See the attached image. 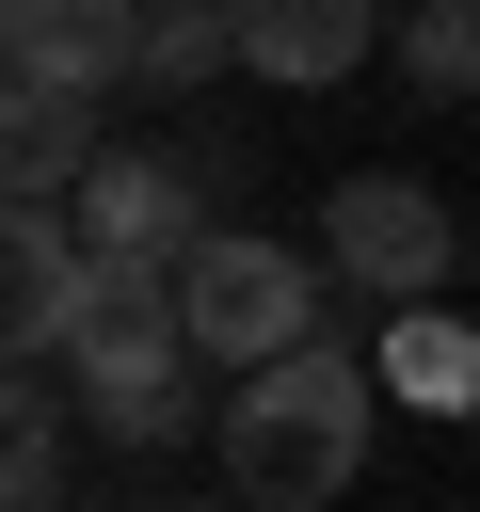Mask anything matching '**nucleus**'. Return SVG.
<instances>
[{
  "label": "nucleus",
  "mask_w": 480,
  "mask_h": 512,
  "mask_svg": "<svg viewBox=\"0 0 480 512\" xmlns=\"http://www.w3.org/2000/svg\"><path fill=\"white\" fill-rule=\"evenodd\" d=\"M0 80H16V96H80V112H112V80H128V16H112V0H0Z\"/></svg>",
  "instance_id": "obj_6"
},
{
  "label": "nucleus",
  "mask_w": 480,
  "mask_h": 512,
  "mask_svg": "<svg viewBox=\"0 0 480 512\" xmlns=\"http://www.w3.org/2000/svg\"><path fill=\"white\" fill-rule=\"evenodd\" d=\"M368 48H384V16H368V0H240V16H224V64H256V80H288V96L352 80Z\"/></svg>",
  "instance_id": "obj_7"
},
{
  "label": "nucleus",
  "mask_w": 480,
  "mask_h": 512,
  "mask_svg": "<svg viewBox=\"0 0 480 512\" xmlns=\"http://www.w3.org/2000/svg\"><path fill=\"white\" fill-rule=\"evenodd\" d=\"M208 64H224V16H128V80L144 96H192Z\"/></svg>",
  "instance_id": "obj_12"
},
{
  "label": "nucleus",
  "mask_w": 480,
  "mask_h": 512,
  "mask_svg": "<svg viewBox=\"0 0 480 512\" xmlns=\"http://www.w3.org/2000/svg\"><path fill=\"white\" fill-rule=\"evenodd\" d=\"M96 144H112V112H80V96H16V80H0V208H64V192L96 176Z\"/></svg>",
  "instance_id": "obj_10"
},
{
  "label": "nucleus",
  "mask_w": 480,
  "mask_h": 512,
  "mask_svg": "<svg viewBox=\"0 0 480 512\" xmlns=\"http://www.w3.org/2000/svg\"><path fill=\"white\" fill-rule=\"evenodd\" d=\"M352 368H368V400H400V416H464V400H480V336H464V304H400L384 352H352Z\"/></svg>",
  "instance_id": "obj_9"
},
{
  "label": "nucleus",
  "mask_w": 480,
  "mask_h": 512,
  "mask_svg": "<svg viewBox=\"0 0 480 512\" xmlns=\"http://www.w3.org/2000/svg\"><path fill=\"white\" fill-rule=\"evenodd\" d=\"M64 416H80L96 448H176V432L208 416L160 288H80V320H64Z\"/></svg>",
  "instance_id": "obj_3"
},
{
  "label": "nucleus",
  "mask_w": 480,
  "mask_h": 512,
  "mask_svg": "<svg viewBox=\"0 0 480 512\" xmlns=\"http://www.w3.org/2000/svg\"><path fill=\"white\" fill-rule=\"evenodd\" d=\"M208 448H224V496L240 512H336L368 480V448H384V400H368L352 336H304V352L240 368L208 400Z\"/></svg>",
  "instance_id": "obj_1"
},
{
  "label": "nucleus",
  "mask_w": 480,
  "mask_h": 512,
  "mask_svg": "<svg viewBox=\"0 0 480 512\" xmlns=\"http://www.w3.org/2000/svg\"><path fill=\"white\" fill-rule=\"evenodd\" d=\"M48 224H64V256H80L96 288H160V272L192 256L208 208H192V160H160V144H96V176H80Z\"/></svg>",
  "instance_id": "obj_5"
},
{
  "label": "nucleus",
  "mask_w": 480,
  "mask_h": 512,
  "mask_svg": "<svg viewBox=\"0 0 480 512\" xmlns=\"http://www.w3.org/2000/svg\"><path fill=\"white\" fill-rule=\"evenodd\" d=\"M160 320H176V352L192 368H272V352H304V336H336V288L304 272V240H272V224H192V256L160 272Z\"/></svg>",
  "instance_id": "obj_2"
},
{
  "label": "nucleus",
  "mask_w": 480,
  "mask_h": 512,
  "mask_svg": "<svg viewBox=\"0 0 480 512\" xmlns=\"http://www.w3.org/2000/svg\"><path fill=\"white\" fill-rule=\"evenodd\" d=\"M400 80H416V96L448 112V96L480 80V16H464V0H432V16H400Z\"/></svg>",
  "instance_id": "obj_13"
},
{
  "label": "nucleus",
  "mask_w": 480,
  "mask_h": 512,
  "mask_svg": "<svg viewBox=\"0 0 480 512\" xmlns=\"http://www.w3.org/2000/svg\"><path fill=\"white\" fill-rule=\"evenodd\" d=\"M304 272L400 320V304H448V272H464V224H448V192H432V176H336V192H320V240H304Z\"/></svg>",
  "instance_id": "obj_4"
},
{
  "label": "nucleus",
  "mask_w": 480,
  "mask_h": 512,
  "mask_svg": "<svg viewBox=\"0 0 480 512\" xmlns=\"http://www.w3.org/2000/svg\"><path fill=\"white\" fill-rule=\"evenodd\" d=\"M80 256H64V224L48 208H0V368H32V352H64V320H80Z\"/></svg>",
  "instance_id": "obj_8"
},
{
  "label": "nucleus",
  "mask_w": 480,
  "mask_h": 512,
  "mask_svg": "<svg viewBox=\"0 0 480 512\" xmlns=\"http://www.w3.org/2000/svg\"><path fill=\"white\" fill-rule=\"evenodd\" d=\"M64 496V400L0 368V512H48Z\"/></svg>",
  "instance_id": "obj_11"
}]
</instances>
